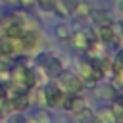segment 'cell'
Returning <instances> with one entry per match:
<instances>
[{"label": "cell", "instance_id": "15", "mask_svg": "<svg viewBox=\"0 0 123 123\" xmlns=\"http://www.w3.org/2000/svg\"><path fill=\"white\" fill-rule=\"evenodd\" d=\"M73 13H77V15H81V17H86V15H90V10H88V6H86V4H81V2H79Z\"/></svg>", "mask_w": 123, "mask_h": 123}, {"label": "cell", "instance_id": "8", "mask_svg": "<svg viewBox=\"0 0 123 123\" xmlns=\"http://www.w3.org/2000/svg\"><path fill=\"white\" fill-rule=\"evenodd\" d=\"M44 67H46V73H48L50 77H56V75L62 71V62H60L58 58H48V62L44 63Z\"/></svg>", "mask_w": 123, "mask_h": 123}, {"label": "cell", "instance_id": "10", "mask_svg": "<svg viewBox=\"0 0 123 123\" xmlns=\"http://www.w3.org/2000/svg\"><path fill=\"white\" fill-rule=\"evenodd\" d=\"M77 119H79V123H102L92 111H88V110H83V111H79L77 113Z\"/></svg>", "mask_w": 123, "mask_h": 123}, {"label": "cell", "instance_id": "16", "mask_svg": "<svg viewBox=\"0 0 123 123\" xmlns=\"http://www.w3.org/2000/svg\"><path fill=\"white\" fill-rule=\"evenodd\" d=\"M98 92H100L102 98H113V96H115V88H113V86H102Z\"/></svg>", "mask_w": 123, "mask_h": 123}, {"label": "cell", "instance_id": "20", "mask_svg": "<svg viewBox=\"0 0 123 123\" xmlns=\"http://www.w3.org/2000/svg\"><path fill=\"white\" fill-rule=\"evenodd\" d=\"M0 100H4V86L0 85Z\"/></svg>", "mask_w": 123, "mask_h": 123}, {"label": "cell", "instance_id": "5", "mask_svg": "<svg viewBox=\"0 0 123 123\" xmlns=\"http://www.w3.org/2000/svg\"><path fill=\"white\" fill-rule=\"evenodd\" d=\"M90 15H92V21H94L98 27H102V25H111V13H110L108 10H96V12H92Z\"/></svg>", "mask_w": 123, "mask_h": 123}, {"label": "cell", "instance_id": "13", "mask_svg": "<svg viewBox=\"0 0 123 123\" xmlns=\"http://www.w3.org/2000/svg\"><path fill=\"white\" fill-rule=\"evenodd\" d=\"M111 115H113V121L115 123H121V119H123V106L119 102L111 106Z\"/></svg>", "mask_w": 123, "mask_h": 123}, {"label": "cell", "instance_id": "2", "mask_svg": "<svg viewBox=\"0 0 123 123\" xmlns=\"http://www.w3.org/2000/svg\"><path fill=\"white\" fill-rule=\"evenodd\" d=\"M42 94H44V102L48 104V106H60L62 102H63V92H62V88L56 85V83H48L46 86H44V90H42Z\"/></svg>", "mask_w": 123, "mask_h": 123}, {"label": "cell", "instance_id": "1", "mask_svg": "<svg viewBox=\"0 0 123 123\" xmlns=\"http://www.w3.org/2000/svg\"><path fill=\"white\" fill-rule=\"evenodd\" d=\"M56 77H58V81H60V86H62L65 92L77 94V92L83 90V81H81L75 73H71V71H60Z\"/></svg>", "mask_w": 123, "mask_h": 123}, {"label": "cell", "instance_id": "17", "mask_svg": "<svg viewBox=\"0 0 123 123\" xmlns=\"http://www.w3.org/2000/svg\"><path fill=\"white\" fill-rule=\"evenodd\" d=\"M38 2H40V6H42L44 10H52L54 4H56V0H38Z\"/></svg>", "mask_w": 123, "mask_h": 123}, {"label": "cell", "instance_id": "11", "mask_svg": "<svg viewBox=\"0 0 123 123\" xmlns=\"http://www.w3.org/2000/svg\"><path fill=\"white\" fill-rule=\"evenodd\" d=\"M27 123H50V115H48L46 111L38 110V111H35V113L29 117V121H27Z\"/></svg>", "mask_w": 123, "mask_h": 123}, {"label": "cell", "instance_id": "12", "mask_svg": "<svg viewBox=\"0 0 123 123\" xmlns=\"http://www.w3.org/2000/svg\"><path fill=\"white\" fill-rule=\"evenodd\" d=\"M56 37H58L60 40H67V38L71 37L69 27H67V25H63V23H62V25H58V27H56Z\"/></svg>", "mask_w": 123, "mask_h": 123}, {"label": "cell", "instance_id": "18", "mask_svg": "<svg viewBox=\"0 0 123 123\" xmlns=\"http://www.w3.org/2000/svg\"><path fill=\"white\" fill-rule=\"evenodd\" d=\"M48 58H50V56H46V54H40V56H38V58H37V62H38V63H40V65H44V63H46V62H48Z\"/></svg>", "mask_w": 123, "mask_h": 123}, {"label": "cell", "instance_id": "4", "mask_svg": "<svg viewBox=\"0 0 123 123\" xmlns=\"http://www.w3.org/2000/svg\"><path fill=\"white\" fill-rule=\"evenodd\" d=\"M65 108H67L69 111H73V113H79V111L86 110V102H85L83 96H71V98L65 102Z\"/></svg>", "mask_w": 123, "mask_h": 123}, {"label": "cell", "instance_id": "9", "mask_svg": "<svg viewBox=\"0 0 123 123\" xmlns=\"http://www.w3.org/2000/svg\"><path fill=\"white\" fill-rule=\"evenodd\" d=\"M98 37L104 42H111V40H115V31L111 29V25H102L98 29Z\"/></svg>", "mask_w": 123, "mask_h": 123}, {"label": "cell", "instance_id": "6", "mask_svg": "<svg viewBox=\"0 0 123 123\" xmlns=\"http://www.w3.org/2000/svg\"><path fill=\"white\" fill-rule=\"evenodd\" d=\"M19 46H23V48H35L37 46V33L25 29L21 33V37H19Z\"/></svg>", "mask_w": 123, "mask_h": 123}, {"label": "cell", "instance_id": "14", "mask_svg": "<svg viewBox=\"0 0 123 123\" xmlns=\"http://www.w3.org/2000/svg\"><path fill=\"white\" fill-rule=\"evenodd\" d=\"M60 2H62L65 13H73L75 8H77V4H79V0H60Z\"/></svg>", "mask_w": 123, "mask_h": 123}, {"label": "cell", "instance_id": "3", "mask_svg": "<svg viewBox=\"0 0 123 123\" xmlns=\"http://www.w3.org/2000/svg\"><path fill=\"white\" fill-rule=\"evenodd\" d=\"M102 71L100 69H96V67H92L90 63H83L81 65V69H79V79L81 81H85V83H94V81H100L102 79Z\"/></svg>", "mask_w": 123, "mask_h": 123}, {"label": "cell", "instance_id": "7", "mask_svg": "<svg viewBox=\"0 0 123 123\" xmlns=\"http://www.w3.org/2000/svg\"><path fill=\"white\" fill-rule=\"evenodd\" d=\"M27 106H29V96H27V92L15 94V96L12 98V108H13V110H19V111H23Z\"/></svg>", "mask_w": 123, "mask_h": 123}, {"label": "cell", "instance_id": "19", "mask_svg": "<svg viewBox=\"0 0 123 123\" xmlns=\"http://www.w3.org/2000/svg\"><path fill=\"white\" fill-rule=\"evenodd\" d=\"M33 2H35V0H19V4H21L23 8H31V6H33Z\"/></svg>", "mask_w": 123, "mask_h": 123}]
</instances>
